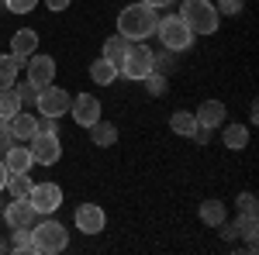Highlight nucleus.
I'll return each instance as SVG.
<instances>
[{
    "label": "nucleus",
    "instance_id": "4",
    "mask_svg": "<svg viewBox=\"0 0 259 255\" xmlns=\"http://www.w3.org/2000/svg\"><path fill=\"white\" fill-rule=\"evenodd\" d=\"M152 35L162 41V48H166V52H187V48L194 45V31L183 24L180 14H166V18H159Z\"/></svg>",
    "mask_w": 259,
    "mask_h": 255
},
{
    "label": "nucleus",
    "instance_id": "32",
    "mask_svg": "<svg viewBox=\"0 0 259 255\" xmlns=\"http://www.w3.org/2000/svg\"><path fill=\"white\" fill-rule=\"evenodd\" d=\"M239 214H256V193H239Z\"/></svg>",
    "mask_w": 259,
    "mask_h": 255
},
{
    "label": "nucleus",
    "instance_id": "22",
    "mask_svg": "<svg viewBox=\"0 0 259 255\" xmlns=\"http://www.w3.org/2000/svg\"><path fill=\"white\" fill-rule=\"evenodd\" d=\"M128 45H132L128 38H121V35H111V38L104 41V59L114 62V66H121V62H124V56H128Z\"/></svg>",
    "mask_w": 259,
    "mask_h": 255
},
{
    "label": "nucleus",
    "instance_id": "21",
    "mask_svg": "<svg viewBox=\"0 0 259 255\" xmlns=\"http://www.w3.org/2000/svg\"><path fill=\"white\" fill-rule=\"evenodd\" d=\"M118 76H121V73H118V66H114V62H107L104 56H100V59L94 62V66H90V79H94V83H100V86L114 83Z\"/></svg>",
    "mask_w": 259,
    "mask_h": 255
},
{
    "label": "nucleus",
    "instance_id": "27",
    "mask_svg": "<svg viewBox=\"0 0 259 255\" xmlns=\"http://www.w3.org/2000/svg\"><path fill=\"white\" fill-rule=\"evenodd\" d=\"M235 228H239V235H242V238H256V231H259V221H256V214H239Z\"/></svg>",
    "mask_w": 259,
    "mask_h": 255
},
{
    "label": "nucleus",
    "instance_id": "24",
    "mask_svg": "<svg viewBox=\"0 0 259 255\" xmlns=\"http://www.w3.org/2000/svg\"><path fill=\"white\" fill-rule=\"evenodd\" d=\"M18 111H21L18 90H14V86H4V90H0V121H11Z\"/></svg>",
    "mask_w": 259,
    "mask_h": 255
},
{
    "label": "nucleus",
    "instance_id": "14",
    "mask_svg": "<svg viewBox=\"0 0 259 255\" xmlns=\"http://www.w3.org/2000/svg\"><path fill=\"white\" fill-rule=\"evenodd\" d=\"M11 52L21 56V59L35 56V52H38V31H35V28H18L14 38H11Z\"/></svg>",
    "mask_w": 259,
    "mask_h": 255
},
{
    "label": "nucleus",
    "instance_id": "31",
    "mask_svg": "<svg viewBox=\"0 0 259 255\" xmlns=\"http://www.w3.org/2000/svg\"><path fill=\"white\" fill-rule=\"evenodd\" d=\"M214 7H218V14H242L245 11L242 0H214Z\"/></svg>",
    "mask_w": 259,
    "mask_h": 255
},
{
    "label": "nucleus",
    "instance_id": "1",
    "mask_svg": "<svg viewBox=\"0 0 259 255\" xmlns=\"http://www.w3.org/2000/svg\"><path fill=\"white\" fill-rule=\"evenodd\" d=\"M156 21H159V11L149 7V4H128L124 11L118 14V35L128 41H142L156 31Z\"/></svg>",
    "mask_w": 259,
    "mask_h": 255
},
{
    "label": "nucleus",
    "instance_id": "26",
    "mask_svg": "<svg viewBox=\"0 0 259 255\" xmlns=\"http://www.w3.org/2000/svg\"><path fill=\"white\" fill-rule=\"evenodd\" d=\"M142 83H145V93H152V97H166V93H169V83H166V76H162V73H156V69L142 79Z\"/></svg>",
    "mask_w": 259,
    "mask_h": 255
},
{
    "label": "nucleus",
    "instance_id": "20",
    "mask_svg": "<svg viewBox=\"0 0 259 255\" xmlns=\"http://www.w3.org/2000/svg\"><path fill=\"white\" fill-rule=\"evenodd\" d=\"M169 131L180 138H194V131H197V118L190 114V111H173L169 114Z\"/></svg>",
    "mask_w": 259,
    "mask_h": 255
},
{
    "label": "nucleus",
    "instance_id": "12",
    "mask_svg": "<svg viewBox=\"0 0 259 255\" xmlns=\"http://www.w3.org/2000/svg\"><path fill=\"white\" fill-rule=\"evenodd\" d=\"M69 111H73V121L80 128H90L94 121H100V100L94 93H76L73 104H69Z\"/></svg>",
    "mask_w": 259,
    "mask_h": 255
},
{
    "label": "nucleus",
    "instance_id": "10",
    "mask_svg": "<svg viewBox=\"0 0 259 255\" xmlns=\"http://www.w3.org/2000/svg\"><path fill=\"white\" fill-rule=\"evenodd\" d=\"M73 221H76V231H83V235H100L107 228V214L100 203H80Z\"/></svg>",
    "mask_w": 259,
    "mask_h": 255
},
{
    "label": "nucleus",
    "instance_id": "29",
    "mask_svg": "<svg viewBox=\"0 0 259 255\" xmlns=\"http://www.w3.org/2000/svg\"><path fill=\"white\" fill-rule=\"evenodd\" d=\"M14 90H18V97H21V107L38 100V86H31V83H14Z\"/></svg>",
    "mask_w": 259,
    "mask_h": 255
},
{
    "label": "nucleus",
    "instance_id": "37",
    "mask_svg": "<svg viewBox=\"0 0 259 255\" xmlns=\"http://www.w3.org/2000/svg\"><path fill=\"white\" fill-rule=\"evenodd\" d=\"M142 4H149V7L159 11V7H169V4H177V0H142Z\"/></svg>",
    "mask_w": 259,
    "mask_h": 255
},
{
    "label": "nucleus",
    "instance_id": "28",
    "mask_svg": "<svg viewBox=\"0 0 259 255\" xmlns=\"http://www.w3.org/2000/svg\"><path fill=\"white\" fill-rule=\"evenodd\" d=\"M14 252H31V228H14Z\"/></svg>",
    "mask_w": 259,
    "mask_h": 255
},
{
    "label": "nucleus",
    "instance_id": "9",
    "mask_svg": "<svg viewBox=\"0 0 259 255\" xmlns=\"http://www.w3.org/2000/svg\"><path fill=\"white\" fill-rule=\"evenodd\" d=\"M4 221H7V228L14 231V228H31L35 221H38V214H35V207H31V200L28 196H14L11 203H4Z\"/></svg>",
    "mask_w": 259,
    "mask_h": 255
},
{
    "label": "nucleus",
    "instance_id": "7",
    "mask_svg": "<svg viewBox=\"0 0 259 255\" xmlns=\"http://www.w3.org/2000/svg\"><path fill=\"white\" fill-rule=\"evenodd\" d=\"M69 90H62L56 83H49V86H41L38 90V100H35V107H38L41 118H62V114H69Z\"/></svg>",
    "mask_w": 259,
    "mask_h": 255
},
{
    "label": "nucleus",
    "instance_id": "25",
    "mask_svg": "<svg viewBox=\"0 0 259 255\" xmlns=\"http://www.w3.org/2000/svg\"><path fill=\"white\" fill-rule=\"evenodd\" d=\"M31 186H35V183L28 179V173H7V186H4V190L11 196H28Z\"/></svg>",
    "mask_w": 259,
    "mask_h": 255
},
{
    "label": "nucleus",
    "instance_id": "19",
    "mask_svg": "<svg viewBox=\"0 0 259 255\" xmlns=\"http://www.w3.org/2000/svg\"><path fill=\"white\" fill-rule=\"evenodd\" d=\"M221 141H225V148H232V152H242L245 145H249V128L245 124H225V131H221Z\"/></svg>",
    "mask_w": 259,
    "mask_h": 255
},
{
    "label": "nucleus",
    "instance_id": "36",
    "mask_svg": "<svg viewBox=\"0 0 259 255\" xmlns=\"http://www.w3.org/2000/svg\"><path fill=\"white\" fill-rule=\"evenodd\" d=\"M69 4H73V0H45V11H56V14H59V11L69 7Z\"/></svg>",
    "mask_w": 259,
    "mask_h": 255
},
{
    "label": "nucleus",
    "instance_id": "8",
    "mask_svg": "<svg viewBox=\"0 0 259 255\" xmlns=\"http://www.w3.org/2000/svg\"><path fill=\"white\" fill-rule=\"evenodd\" d=\"M28 200H31V207H35L38 217H49L62 207V186L59 183H35L31 193H28Z\"/></svg>",
    "mask_w": 259,
    "mask_h": 255
},
{
    "label": "nucleus",
    "instance_id": "2",
    "mask_svg": "<svg viewBox=\"0 0 259 255\" xmlns=\"http://www.w3.org/2000/svg\"><path fill=\"white\" fill-rule=\"evenodd\" d=\"M66 245H69V231L52 214L31 224V252L35 255H59L66 252Z\"/></svg>",
    "mask_w": 259,
    "mask_h": 255
},
{
    "label": "nucleus",
    "instance_id": "15",
    "mask_svg": "<svg viewBox=\"0 0 259 255\" xmlns=\"http://www.w3.org/2000/svg\"><path fill=\"white\" fill-rule=\"evenodd\" d=\"M4 166H7V173H28V169L35 166V159H31V152H28L21 141H14V145L4 152Z\"/></svg>",
    "mask_w": 259,
    "mask_h": 255
},
{
    "label": "nucleus",
    "instance_id": "16",
    "mask_svg": "<svg viewBox=\"0 0 259 255\" xmlns=\"http://www.w3.org/2000/svg\"><path fill=\"white\" fill-rule=\"evenodd\" d=\"M7 124H11V131H14V141H28V138L38 131V118H35V114H28V111H18Z\"/></svg>",
    "mask_w": 259,
    "mask_h": 255
},
{
    "label": "nucleus",
    "instance_id": "11",
    "mask_svg": "<svg viewBox=\"0 0 259 255\" xmlns=\"http://www.w3.org/2000/svg\"><path fill=\"white\" fill-rule=\"evenodd\" d=\"M24 69H28V83L31 86H49V83H56V59L52 56H28V62H24Z\"/></svg>",
    "mask_w": 259,
    "mask_h": 255
},
{
    "label": "nucleus",
    "instance_id": "30",
    "mask_svg": "<svg viewBox=\"0 0 259 255\" xmlns=\"http://www.w3.org/2000/svg\"><path fill=\"white\" fill-rule=\"evenodd\" d=\"M38 7V0H7V11L11 14H31Z\"/></svg>",
    "mask_w": 259,
    "mask_h": 255
},
{
    "label": "nucleus",
    "instance_id": "5",
    "mask_svg": "<svg viewBox=\"0 0 259 255\" xmlns=\"http://www.w3.org/2000/svg\"><path fill=\"white\" fill-rule=\"evenodd\" d=\"M152 59H156V56H152V48H145L142 41H132V45H128L124 62L118 66V73L124 79H139V83H142V79L152 73Z\"/></svg>",
    "mask_w": 259,
    "mask_h": 255
},
{
    "label": "nucleus",
    "instance_id": "35",
    "mask_svg": "<svg viewBox=\"0 0 259 255\" xmlns=\"http://www.w3.org/2000/svg\"><path fill=\"white\" fill-rule=\"evenodd\" d=\"M218 228H221V238H228V241H232V238H239V228H235V224H228V221H221Z\"/></svg>",
    "mask_w": 259,
    "mask_h": 255
},
{
    "label": "nucleus",
    "instance_id": "18",
    "mask_svg": "<svg viewBox=\"0 0 259 255\" xmlns=\"http://www.w3.org/2000/svg\"><path fill=\"white\" fill-rule=\"evenodd\" d=\"M24 62L28 59H21V56H14V52H11V56H0V90L18 83V73L24 69Z\"/></svg>",
    "mask_w": 259,
    "mask_h": 255
},
{
    "label": "nucleus",
    "instance_id": "6",
    "mask_svg": "<svg viewBox=\"0 0 259 255\" xmlns=\"http://www.w3.org/2000/svg\"><path fill=\"white\" fill-rule=\"evenodd\" d=\"M28 152L35 159V166H56L62 159V141H59V135L35 131V135L28 138Z\"/></svg>",
    "mask_w": 259,
    "mask_h": 255
},
{
    "label": "nucleus",
    "instance_id": "38",
    "mask_svg": "<svg viewBox=\"0 0 259 255\" xmlns=\"http://www.w3.org/2000/svg\"><path fill=\"white\" fill-rule=\"evenodd\" d=\"M4 186H7V166L0 162V190H4Z\"/></svg>",
    "mask_w": 259,
    "mask_h": 255
},
{
    "label": "nucleus",
    "instance_id": "23",
    "mask_svg": "<svg viewBox=\"0 0 259 255\" xmlns=\"http://www.w3.org/2000/svg\"><path fill=\"white\" fill-rule=\"evenodd\" d=\"M200 221H204V224H207V228H218L221 221H225V203H221V200H204V203H200Z\"/></svg>",
    "mask_w": 259,
    "mask_h": 255
},
{
    "label": "nucleus",
    "instance_id": "33",
    "mask_svg": "<svg viewBox=\"0 0 259 255\" xmlns=\"http://www.w3.org/2000/svg\"><path fill=\"white\" fill-rule=\"evenodd\" d=\"M11 145H14V131H11L7 121H0V152H7Z\"/></svg>",
    "mask_w": 259,
    "mask_h": 255
},
{
    "label": "nucleus",
    "instance_id": "34",
    "mask_svg": "<svg viewBox=\"0 0 259 255\" xmlns=\"http://www.w3.org/2000/svg\"><path fill=\"white\" fill-rule=\"evenodd\" d=\"M59 118H38V131H49V135H59Z\"/></svg>",
    "mask_w": 259,
    "mask_h": 255
},
{
    "label": "nucleus",
    "instance_id": "3",
    "mask_svg": "<svg viewBox=\"0 0 259 255\" xmlns=\"http://www.w3.org/2000/svg\"><path fill=\"white\" fill-rule=\"evenodd\" d=\"M180 18H183V24H187L194 35H214L218 24H221V14H218V7H214L211 0H183Z\"/></svg>",
    "mask_w": 259,
    "mask_h": 255
},
{
    "label": "nucleus",
    "instance_id": "17",
    "mask_svg": "<svg viewBox=\"0 0 259 255\" xmlns=\"http://www.w3.org/2000/svg\"><path fill=\"white\" fill-rule=\"evenodd\" d=\"M87 131H90V141H94L97 148H111V145L118 141V128H114L111 121H104V118L94 121V124H90Z\"/></svg>",
    "mask_w": 259,
    "mask_h": 255
},
{
    "label": "nucleus",
    "instance_id": "13",
    "mask_svg": "<svg viewBox=\"0 0 259 255\" xmlns=\"http://www.w3.org/2000/svg\"><path fill=\"white\" fill-rule=\"evenodd\" d=\"M197 128H207V131H214V128H221L225 124V118H228V111H225V104L221 100H204L197 107Z\"/></svg>",
    "mask_w": 259,
    "mask_h": 255
},
{
    "label": "nucleus",
    "instance_id": "39",
    "mask_svg": "<svg viewBox=\"0 0 259 255\" xmlns=\"http://www.w3.org/2000/svg\"><path fill=\"white\" fill-rule=\"evenodd\" d=\"M0 252H4V241H0Z\"/></svg>",
    "mask_w": 259,
    "mask_h": 255
}]
</instances>
